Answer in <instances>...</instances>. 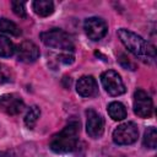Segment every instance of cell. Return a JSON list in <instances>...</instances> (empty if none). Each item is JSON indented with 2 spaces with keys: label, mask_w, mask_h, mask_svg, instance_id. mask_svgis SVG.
I'll return each mask as SVG.
<instances>
[{
  "label": "cell",
  "mask_w": 157,
  "mask_h": 157,
  "mask_svg": "<svg viewBox=\"0 0 157 157\" xmlns=\"http://www.w3.org/2000/svg\"><path fill=\"white\" fill-rule=\"evenodd\" d=\"M32 6H33L34 12L42 17L49 16L54 11V4L50 0H37L32 4Z\"/></svg>",
  "instance_id": "7c38bea8"
},
{
  "label": "cell",
  "mask_w": 157,
  "mask_h": 157,
  "mask_svg": "<svg viewBox=\"0 0 157 157\" xmlns=\"http://www.w3.org/2000/svg\"><path fill=\"white\" fill-rule=\"evenodd\" d=\"M78 132H80V123L71 121L61 131L55 134L50 142L49 147L55 153H67L76 148L78 142Z\"/></svg>",
  "instance_id": "6da1fadb"
},
{
  "label": "cell",
  "mask_w": 157,
  "mask_h": 157,
  "mask_svg": "<svg viewBox=\"0 0 157 157\" xmlns=\"http://www.w3.org/2000/svg\"><path fill=\"white\" fill-rule=\"evenodd\" d=\"M86 115H87V121H86L87 134L93 139L101 137L103 135V131H104V119H103V117L99 113H97L94 109H87Z\"/></svg>",
  "instance_id": "52a82bcc"
},
{
  "label": "cell",
  "mask_w": 157,
  "mask_h": 157,
  "mask_svg": "<svg viewBox=\"0 0 157 157\" xmlns=\"http://www.w3.org/2000/svg\"><path fill=\"white\" fill-rule=\"evenodd\" d=\"M76 91L82 97H92L98 92V86L92 76H82L76 83Z\"/></svg>",
  "instance_id": "8fae6325"
},
{
  "label": "cell",
  "mask_w": 157,
  "mask_h": 157,
  "mask_svg": "<svg viewBox=\"0 0 157 157\" xmlns=\"http://www.w3.org/2000/svg\"><path fill=\"white\" fill-rule=\"evenodd\" d=\"M118 36L125 48L136 56H155V48L136 33L120 28L118 31Z\"/></svg>",
  "instance_id": "7a4b0ae2"
},
{
  "label": "cell",
  "mask_w": 157,
  "mask_h": 157,
  "mask_svg": "<svg viewBox=\"0 0 157 157\" xmlns=\"http://www.w3.org/2000/svg\"><path fill=\"white\" fill-rule=\"evenodd\" d=\"M59 60L64 64H71L74 61V58L71 55H60L59 56Z\"/></svg>",
  "instance_id": "44dd1931"
},
{
  "label": "cell",
  "mask_w": 157,
  "mask_h": 157,
  "mask_svg": "<svg viewBox=\"0 0 157 157\" xmlns=\"http://www.w3.org/2000/svg\"><path fill=\"white\" fill-rule=\"evenodd\" d=\"M108 114L113 120H123L126 118V108L120 102H112L108 105Z\"/></svg>",
  "instance_id": "4fadbf2b"
},
{
  "label": "cell",
  "mask_w": 157,
  "mask_h": 157,
  "mask_svg": "<svg viewBox=\"0 0 157 157\" xmlns=\"http://www.w3.org/2000/svg\"><path fill=\"white\" fill-rule=\"evenodd\" d=\"M83 28L85 32L87 34V37L92 40H99L102 39L105 33H107V23L104 20L99 18V17H90L85 21L83 23Z\"/></svg>",
  "instance_id": "ba28073f"
},
{
  "label": "cell",
  "mask_w": 157,
  "mask_h": 157,
  "mask_svg": "<svg viewBox=\"0 0 157 157\" xmlns=\"http://www.w3.org/2000/svg\"><path fill=\"white\" fill-rule=\"evenodd\" d=\"M15 45L13 43L5 36L0 34V56L1 58H9L15 53Z\"/></svg>",
  "instance_id": "9a60e30c"
},
{
  "label": "cell",
  "mask_w": 157,
  "mask_h": 157,
  "mask_svg": "<svg viewBox=\"0 0 157 157\" xmlns=\"http://www.w3.org/2000/svg\"><path fill=\"white\" fill-rule=\"evenodd\" d=\"M134 112L140 118H150L153 113L152 98L141 88H137L134 93Z\"/></svg>",
  "instance_id": "5b68a950"
},
{
  "label": "cell",
  "mask_w": 157,
  "mask_h": 157,
  "mask_svg": "<svg viewBox=\"0 0 157 157\" xmlns=\"http://www.w3.org/2000/svg\"><path fill=\"white\" fill-rule=\"evenodd\" d=\"M139 137V129L135 123L128 121L120 124L113 131V141L117 145H131Z\"/></svg>",
  "instance_id": "277c9868"
},
{
  "label": "cell",
  "mask_w": 157,
  "mask_h": 157,
  "mask_svg": "<svg viewBox=\"0 0 157 157\" xmlns=\"http://www.w3.org/2000/svg\"><path fill=\"white\" fill-rule=\"evenodd\" d=\"M39 115H40V109L37 105H32L28 109V112H27V114L25 117V124H26V126L29 128V129H33L34 125L38 121Z\"/></svg>",
  "instance_id": "e0dca14e"
},
{
  "label": "cell",
  "mask_w": 157,
  "mask_h": 157,
  "mask_svg": "<svg viewBox=\"0 0 157 157\" xmlns=\"http://www.w3.org/2000/svg\"><path fill=\"white\" fill-rule=\"evenodd\" d=\"M16 52H17V59H18L20 61H22V63L29 64V63L36 61V60L39 58V49H38V47H37L33 42H31V40H25V42H22V43L17 47Z\"/></svg>",
  "instance_id": "30bf717a"
},
{
  "label": "cell",
  "mask_w": 157,
  "mask_h": 157,
  "mask_svg": "<svg viewBox=\"0 0 157 157\" xmlns=\"http://www.w3.org/2000/svg\"><path fill=\"white\" fill-rule=\"evenodd\" d=\"M101 82L110 96H120L125 92V86L120 75L114 70H107L101 75Z\"/></svg>",
  "instance_id": "8992f818"
},
{
  "label": "cell",
  "mask_w": 157,
  "mask_h": 157,
  "mask_svg": "<svg viewBox=\"0 0 157 157\" xmlns=\"http://www.w3.org/2000/svg\"><path fill=\"white\" fill-rule=\"evenodd\" d=\"M39 37L47 47L67 50V52H72L75 49V43H74L72 37L63 29L53 28L47 32H42Z\"/></svg>",
  "instance_id": "3957f363"
},
{
  "label": "cell",
  "mask_w": 157,
  "mask_h": 157,
  "mask_svg": "<svg viewBox=\"0 0 157 157\" xmlns=\"http://www.w3.org/2000/svg\"><path fill=\"white\" fill-rule=\"evenodd\" d=\"M120 58H121L123 60H125V63H121V65H123L124 67H128V69H130V70H135V65L129 60V58H126L124 54H121Z\"/></svg>",
  "instance_id": "ffe728a7"
},
{
  "label": "cell",
  "mask_w": 157,
  "mask_h": 157,
  "mask_svg": "<svg viewBox=\"0 0 157 157\" xmlns=\"http://www.w3.org/2000/svg\"><path fill=\"white\" fill-rule=\"evenodd\" d=\"M25 2L23 1H11V6L13 12L18 17H26V10H25Z\"/></svg>",
  "instance_id": "ac0fdd59"
},
{
  "label": "cell",
  "mask_w": 157,
  "mask_h": 157,
  "mask_svg": "<svg viewBox=\"0 0 157 157\" xmlns=\"http://www.w3.org/2000/svg\"><path fill=\"white\" fill-rule=\"evenodd\" d=\"M7 81H10V72L6 66L0 64V85L4 82H7Z\"/></svg>",
  "instance_id": "d6986e66"
},
{
  "label": "cell",
  "mask_w": 157,
  "mask_h": 157,
  "mask_svg": "<svg viewBox=\"0 0 157 157\" xmlns=\"http://www.w3.org/2000/svg\"><path fill=\"white\" fill-rule=\"evenodd\" d=\"M23 107L25 103L22 98L16 93H6L0 96V109L9 115H16L21 113Z\"/></svg>",
  "instance_id": "9c48e42d"
},
{
  "label": "cell",
  "mask_w": 157,
  "mask_h": 157,
  "mask_svg": "<svg viewBox=\"0 0 157 157\" xmlns=\"http://www.w3.org/2000/svg\"><path fill=\"white\" fill-rule=\"evenodd\" d=\"M144 146L146 148H156L157 146V130L155 126H150L144 134Z\"/></svg>",
  "instance_id": "5bb4252c"
},
{
  "label": "cell",
  "mask_w": 157,
  "mask_h": 157,
  "mask_svg": "<svg viewBox=\"0 0 157 157\" xmlns=\"http://www.w3.org/2000/svg\"><path fill=\"white\" fill-rule=\"evenodd\" d=\"M0 32L9 33L15 37L21 34V29L17 27V25L7 18H0Z\"/></svg>",
  "instance_id": "2e32d148"
}]
</instances>
